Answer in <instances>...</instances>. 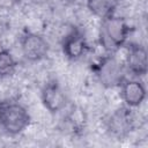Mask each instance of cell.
Segmentation results:
<instances>
[{
	"label": "cell",
	"mask_w": 148,
	"mask_h": 148,
	"mask_svg": "<svg viewBox=\"0 0 148 148\" xmlns=\"http://www.w3.org/2000/svg\"><path fill=\"white\" fill-rule=\"evenodd\" d=\"M135 119L132 112V109L128 106H123L114 110L105 120V128L106 132L116 138V139H124L126 138L134 128Z\"/></svg>",
	"instance_id": "4"
},
{
	"label": "cell",
	"mask_w": 148,
	"mask_h": 148,
	"mask_svg": "<svg viewBox=\"0 0 148 148\" xmlns=\"http://www.w3.org/2000/svg\"><path fill=\"white\" fill-rule=\"evenodd\" d=\"M120 88V97L126 106L134 109L140 106L146 97H147V90L145 83L139 77L132 79H124V81L119 86Z\"/></svg>",
	"instance_id": "8"
},
{
	"label": "cell",
	"mask_w": 148,
	"mask_h": 148,
	"mask_svg": "<svg viewBox=\"0 0 148 148\" xmlns=\"http://www.w3.org/2000/svg\"><path fill=\"white\" fill-rule=\"evenodd\" d=\"M40 99L44 108L51 113H58L65 109L67 97L61 86L56 80L47 81L40 91Z\"/></svg>",
	"instance_id": "7"
},
{
	"label": "cell",
	"mask_w": 148,
	"mask_h": 148,
	"mask_svg": "<svg viewBox=\"0 0 148 148\" xmlns=\"http://www.w3.org/2000/svg\"><path fill=\"white\" fill-rule=\"evenodd\" d=\"M62 53L69 60H79L89 50L88 42L84 35L76 28H73L62 39Z\"/></svg>",
	"instance_id": "9"
},
{
	"label": "cell",
	"mask_w": 148,
	"mask_h": 148,
	"mask_svg": "<svg viewBox=\"0 0 148 148\" xmlns=\"http://www.w3.org/2000/svg\"><path fill=\"white\" fill-rule=\"evenodd\" d=\"M131 35V27L126 18L112 14L101 20L99 44L108 53H114L127 44Z\"/></svg>",
	"instance_id": "1"
},
{
	"label": "cell",
	"mask_w": 148,
	"mask_h": 148,
	"mask_svg": "<svg viewBox=\"0 0 148 148\" xmlns=\"http://www.w3.org/2000/svg\"><path fill=\"white\" fill-rule=\"evenodd\" d=\"M17 68V61L13 53L7 50H0V77H9L14 75Z\"/></svg>",
	"instance_id": "11"
},
{
	"label": "cell",
	"mask_w": 148,
	"mask_h": 148,
	"mask_svg": "<svg viewBox=\"0 0 148 148\" xmlns=\"http://www.w3.org/2000/svg\"><path fill=\"white\" fill-rule=\"evenodd\" d=\"M20 45L23 57L31 62L45 59L50 51L49 42L42 35L31 31L25 32L21 37Z\"/></svg>",
	"instance_id": "5"
},
{
	"label": "cell",
	"mask_w": 148,
	"mask_h": 148,
	"mask_svg": "<svg viewBox=\"0 0 148 148\" xmlns=\"http://www.w3.org/2000/svg\"><path fill=\"white\" fill-rule=\"evenodd\" d=\"M0 108H1V101H0Z\"/></svg>",
	"instance_id": "12"
},
{
	"label": "cell",
	"mask_w": 148,
	"mask_h": 148,
	"mask_svg": "<svg viewBox=\"0 0 148 148\" xmlns=\"http://www.w3.org/2000/svg\"><path fill=\"white\" fill-rule=\"evenodd\" d=\"M31 123L27 108L18 102L1 101L0 127L9 135H17L29 127Z\"/></svg>",
	"instance_id": "2"
},
{
	"label": "cell",
	"mask_w": 148,
	"mask_h": 148,
	"mask_svg": "<svg viewBox=\"0 0 148 148\" xmlns=\"http://www.w3.org/2000/svg\"><path fill=\"white\" fill-rule=\"evenodd\" d=\"M94 72L99 83L105 88L119 87L126 77L124 62L118 60L112 53L101 58L94 66Z\"/></svg>",
	"instance_id": "3"
},
{
	"label": "cell",
	"mask_w": 148,
	"mask_h": 148,
	"mask_svg": "<svg viewBox=\"0 0 148 148\" xmlns=\"http://www.w3.org/2000/svg\"><path fill=\"white\" fill-rule=\"evenodd\" d=\"M118 0H87V8L98 18H105L114 14Z\"/></svg>",
	"instance_id": "10"
},
{
	"label": "cell",
	"mask_w": 148,
	"mask_h": 148,
	"mask_svg": "<svg viewBox=\"0 0 148 148\" xmlns=\"http://www.w3.org/2000/svg\"><path fill=\"white\" fill-rule=\"evenodd\" d=\"M127 53L124 61L127 73H131L133 77H142L148 71V56L145 46L140 44H126Z\"/></svg>",
	"instance_id": "6"
}]
</instances>
